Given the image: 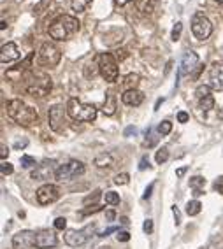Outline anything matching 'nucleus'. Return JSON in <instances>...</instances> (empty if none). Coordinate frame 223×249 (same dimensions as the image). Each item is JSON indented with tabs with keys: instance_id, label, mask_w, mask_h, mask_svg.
Returning a JSON list of instances; mask_svg holds the SVG:
<instances>
[{
	"instance_id": "nucleus-1",
	"label": "nucleus",
	"mask_w": 223,
	"mask_h": 249,
	"mask_svg": "<svg viewBox=\"0 0 223 249\" xmlns=\"http://www.w3.org/2000/svg\"><path fill=\"white\" fill-rule=\"evenodd\" d=\"M7 116L19 126H30L39 120V112L36 107L25 104L21 98H13L7 102Z\"/></svg>"
},
{
	"instance_id": "nucleus-2",
	"label": "nucleus",
	"mask_w": 223,
	"mask_h": 249,
	"mask_svg": "<svg viewBox=\"0 0 223 249\" xmlns=\"http://www.w3.org/2000/svg\"><path fill=\"white\" fill-rule=\"evenodd\" d=\"M81 28V23L74 16L69 14H62L56 19H53V23L49 25V37L55 40H67L69 37H72L74 34H77Z\"/></svg>"
},
{
	"instance_id": "nucleus-3",
	"label": "nucleus",
	"mask_w": 223,
	"mask_h": 249,
	"mask_svg": "<svg viewBox=\"0 0 223 249\" xmlns=\"http://www.w3.org/2000/svg\"><path fill=\"white\" fill-rule=\"evenodd\" d=\"M25 81H27L25 89L32 97H46L53 88V81L46 72H30Z\"/></svg>"
},
{
	"instance_id": "nucleus-4",
	"label": "nucleus",
	"mask_w": 223,
	"mask_h": 249,
	"mask_svg": "<svg viewBox=\"0 0 223 249\" xmlns=\"http://www.w3.org/2000/svg\"><path fill=\"white\" fill-rule=\"evenodd\" d=\"M67 114L71 120L83 121V123H92L97 118V107L92 104H85L77 98H69L67 102Z\"/></svg>"
},
{
	"instance_id": "nucleus-5",
	"label": "nucleus",
	"mask_w": 223,
	"mask_h": 249,
	"mask_svg": "<svg viewBox=\"0 0 223 249\" xmlns=\"http://www.w3.org/2000/svg\"><path fill=\"white\" fill-rule=\"evenodd\" d=\"M97 62H98V72H100V76H102L107 83H116L118 76H120L116 56L111 53H100L97 58Z\"/></svg>"
},
{
	"instance_id": "nucleus-6",
	"label": "nucleus",
	"mask_w": 223,
	"mask_h": 249,
	"mask_svg": "<svg viewBox=\"0 0 223 249\" xmlns=\"http://www.w3.org/2000/svg\"><path fill=\"white\" fill-rule=\"evenodd\" d=\"M62 60V51L55 42H44L37 51V62L42 67H56Z\"/></svg>"
},
{
	"instance_id": "nucleus-7",
	"label": "nucleus",
	"mask_w": 223,
	"mask_h": 249,
	"mask_svg": "<svg viewBox=\"0 0 223 249\" xmlns=\"http://www.w3.org/2000/svg\"><path fill=\"white\" fill-rule=\"evenodd\" d=\"M86 170L85 163L79 160H71L67 161V163L63 165H58V169H56V172H55V179L58 182H67V181H72V179L79 178V176H83Z\"/></svg>"
},
{
	"instance_id": "nucleus-8",
	"label": "nucleus",
	"mask_w": 223,
	"mask_h": 249,
	"mask_svg": "<svg viewBox=\"0 0 223 249\" xmlns=\"http://www.w3.org/2000/svg\"><path fill=\"white\" fill-rule=\"evenodd\" d=\"M67 107H63L62 104H56V106L49 107L48 111V123L49 128L60 134L65 128V123H67Z\"/></svg>"
},
{
	"instance_id": "nucleus-9",
	"label": "nucleus",
	"mask_w": 223,
	"mask_h": 249,
	"mask_svg": "<svg viewBox=\"0 0 223 249\" xmlns=\"http://www.w3.org/2000/svg\"><path fill=\"white\" fill-rule=\"evenodd\" d=\"M93 231H95V225H88L83 230H65L63 240L71 248H81V246H85L88 242L90 237H92L90 233H93Z\"/></svg>"
},
{
	"instance_id": "nucleus-10",
	"label": "nucleus",
	"mask_w": 223,
	"mask_h": 249,
	"mask_svg": "<svg viewBox=\"0 0 223 249\" xmlns=\"http://www.w3.org/2000/svg\"><path fill=\"white\" fill-rule=\"evenodd\" d=\"M192 34L195 36V39L205 40L209 39L213 34V25L202 13H197L192 19Z\"/></svg>"
},
{
	"instance_id": "nucleus-11",
	"label": "nucleus",
	"mask_w": 223,
	"mask_h": 249,
	"mask_svg": "<svg viewBox=\"0 0 223 249\" xmlns=\"http://www.w3.org/2000/svg\"><path fill=\"white\" fill-rule=\"evenodd\" d=\"M60 188L56 186V184H42V186L39 188L36 192V196H37V202H39L40 205H49L53 204V202H56L60 198Z\"/></svg>"
},
{
	"instance_id": "nucleus-12",
	"label": "nucleus",
	"mask_w": 223,
	"mask_h": 249,
	"mask_svg": "<svg viewBox=\"0 0 223 249\" xmlns=\"http://www.w3.org/2000/svg\"><path fill=\"white\" fill-rule=\"evenodd\" d=\"M56 169L58 167H56V161L55 160H44L30 172V179H34V181H48L51 176H55Z\"/></svg>"
},
{
	"instance_id": "nucleus-13",
	"label": "nucleus",
	"mask_w": 223,
	"mask_h": 249,
	"mask_svg": "<svg viewBox=\"0 0 223 249\" xmlns=\"http://www.w3.org/2000/svg\"><path fill=\"white\" fill-rule=\"evenodd\" d=\"M195 67H199V54L195 51H186L181 58V63H179L178 69V79L183 76H190Z\"/></svg>"
},
{
	"instance_id": "nucleus-14",
	"label": "nucleus",
	"mask_w": 223,
	"mask_h": 249,
	"mask_svg": "<svg viewBox=\"0 0 223 249\" xmlns=\"http://www.w3.org/2000/svg\"><path fill=\"white\" fill-rule=\"evenodd\" d=\"M58 244V239L51 230H39L36 231V244L34 248L37 249H53Z\"/></svg>"
},
{
	"instance_id": "nucleus-15",
	"label": "nucleus",
	"mask_w": 223,
	"mask_h": 249,
	"mask_svg": "<svg viewBox=\"0 0 223 249\" xmlns=\"http://www.w3.org/2000/svg\"><path fill=\"white\" fill-rule=\"evenodd\" d=\"M36 244V231L21 230L13 237V248L14 249H28L34 248Z\"/></svg>"
},
{
	"instance_id": "nucleus-16",
	"label": "nucleus",
	"mask_w": 223,
	"mask_h": 249,
	"mask_svg": "<svg viewBox=\"0 0 223 249\" xmlns=\"http://www.w3.org/2000/svg\"><path fill=\"white\" fill-rule=\"evenodd\" d=\"M209 86L213 89L223 91V63L214 62L209 67Z\"/></svg>"
},
{
	"instance_id": "nucleus-17",
	"label": "nucleus",
	"mask_w": 223,
	"mask_h": 249,
	"mask_svg": "<svg viewBox=\"0 0 223 249\" xmlns=\"http://www.w3.org/2000/svg\"><path fill=\"white\" fill-rule=\"evenodd\" d=\"M19 54L21 53H19L18 46L14 44V42H7V44H4L2 49H0V62L11 63V62H14V60H18Z\"/></svg>"
},
{
	"instance_id": "nucleus-18",
	"label": "nucleus",
	"mask_w": 223,
	"mask_h": 249,
	"mask_svg": "<svg viewBox=\"0 0 223 249\" xmlns=\"http://www.w3.org/2000/svg\"><path fill=\"white\" fill-rule=\"evenodd\" d=\"M121 102L125 104V106L137 107L144 102V93L143 91H139L137 88L135 89H125L123 95H121Z\"/></svg>"
},
{
	"instance_id": "nucleus-19",
	"label": "nucleus",
	"mask_w": 223,
	"mask_h": 249,
	"mask_svg": "<svg viewBox=\"0 0 223 249\" xmlns=\"http://www.w3.org/2000/svg\"><path fill=\"white\" fill-rule=\"evenodd\" d=\"M93 165L98 167V169H111L112 165H114V156L111 153H100V155L95 156Z\"/></svg>"
},
{
	"instance_id": "nucleus-20",
	"label": "nucleus",
	"mask_w": 223,
	"mask_h": 249,
	"mask_svg": "<svg viewBox=\"0 0 223 249\" xmlns=\"http://www.w3.org/2000/svg\"><path fill=\"white\" fill-rule=\"evenodd\" d=\"M102 112L106 116H112L116 112V95L112 93V91H107L106 102L102 106Z\"/></svg>"
},
{
	"instance_id": "nucleus-21",
	"label": "nucleus",
	"mask_w": 223,
	"mask_h": 249,
	"mask_svg": "<svg viewBox=\"0 0 223 249\" xmlns=\"http://www.w3.org/2000/svg\"><path fill=\"white\" fill-rule=\"evenodd\" d=\"M137 11H141L143 14H151L153 13V2L151 0H134Z\"/></svg>"
},
{
	"instance_id": "nucleus-22",
	"label": "nucleus",
	"mask_w": 223,
	"mask_h": 249,
	"mask_svg": "<svg viewBox=\"0 0 223 249\" xmlns=\"http://www.w3.org/2000/svg\"><path fill=\"white\" fill-rule=\"evenodd\" d=\"M186 214L188 216H197V214H201V211H202V204L199 200H190L186 204Z\"/></svg>"
},
{
	"instance_id": "nucleus-23",
	"label": "nucleus",
	"mask_w": 223,
	"mask_h": 249,
	"mask_svg": "<svg viewBox=\"0 0 223 249\" xmlns=\"http://www.w3.org/2000/svg\"><path fill=\"white\" fill-rule=\"evenodd\" d=\"M199 109L204 111V112L214 109V97L213 95H209V97H205V98H201V100H199Z\"/></svg>"
},
{
	"instance_id": "nucleus-24",
	"label": "nucleus",
	"mask_w": 223,
	"mask_h": 249,
	"mask_svg": "<svg viewBox=\"0 0 223 249\" xmlns=\"http://www.w3.org/2000/svg\"><path fill=\"white\" fill-rule=\"evenodd\" d=\"M92 2H93V0H72L71 7H72L74 13H83V11H85Z\"/></svg>"
},
{
	"instance_id": "nucleus-25",
	"label": "nucleus",
	"mask_w": 223,
	"mask_h": 249,
	"mask_svg": "<svg viewBox=\"0 0 223 249\" xmlns=\"http://www.w3.org/2000/svg\"><path fill=\"white\" fill-rule=\"evenodd\" d=\"M137 85H139L137 74H129V76H125V79H123V86H125L127 89H135Z\"/></svg>"
},
{
	"instance_id": "nucleus-26",
	"label": "nucleus",
	"mask_w": 223,
	"mask_h": 249,
	"mask_svg": "<svg viewBox=\"0 0 223 249\" xmlns=\"http://www.w3.org/2000/svg\"><path fill=\"white\" fill-rule=\"evenodd\" d=\"M155 160H156V163H158V165L165 163V161L169 160V149H167V147H160V149L156 151V155H155Z\"/></svg>"
},
{
	"instance_id": "nucleus-27",
	"label": "nucleus",
	"mask_w": 223,
	"mask_h": 249,
	"mask_svg": "<svg viewBox=\"0 0 223 249\" xmlns=\"http://www.w3.org/2000/svg\"><path fill=\"white\" fill-rule=\"evenodd\" d=\"M19 163H21V167L23 169H36L37 167V161H36V158H32V156H28V155H23L21 158H19Z\"/></svg>"
},
{
	"instance_id": "nucleus-28",
	"label": "nucleus",
	"mask_w": 223,
	"mask_h": 249,
	"mask_svg": "<svg viewBox=\"0 0 223 249\" xmlns=\"http://www.w3.org/2000/svg\"><path fill=\"white\" fill-rule=\"evenodd\" d=\"M104 198H106V204H109V205L120 204V193H116V192H106L104 193Z\"/></svg>"
},
{
	"instance_id": "nucleus-29",
	"label": "nucleus",
	"mask_w": 223,
	"mask_h": 249,
	"mask_svg": "<svg viewBox=\"0 0 223 249\" xmlns=\"http://www.w3.org/2000/svg\"><path fill=\"white\" fill-rule=\"evenodd\" d=\"M211 86L209 85H202V86H199V88L195 89V95H197V98L201 100V98H205V97H209L211 95Z\"/></svg>"
},
{
	"instance_id": "nucleus-30",
	"label": "nucleus",
	"mask_w": 223,
	"mask_h": 249,
	"mask_svg": "<svg viewBox=\"0 0 223 249\" xmlns=\"http://www.w3.org/2000/svg\"><path fill=\"white\" fill-rule=\"evenodd\" d=\"M156 130H158V134H160V135H169L170 132H172V123L165 120V121H162V123L158 124V128H156Z\"/></svg>"
},
{
	"instance_id": "nucleus-31",
	"label": "nucleus",
	"mask_w": 223,
	"mask_h": 249,
	"mask_svg": "<svg viewBox=\"0 0 223 249\" xmlns=\"http://www.w3.org/2000/svg\"><path fill=\"white\" fill-rule=\"evenodd\" d=\"M100 196H102V192H100V190H97V192H93L92 195L85 196V200H83V204H85V205H88V204L97 205V202H98V198H100Z\"/></svg>"
},
{
	"instance_id": "nucleus-32",
	"label": "nucleus",
	"mask_w": 223,
	"mask_h": 249,
	"mask_svg": "<svg viewBox=\"0 0 223 249\" xmlns=\"http://www.w3.org/2000/svg\"><path fill=\"white\" fill-rule=\"evenodd\" d=\"M205 184V179L201 178V176H195V178L190 179V188H193V190H201V188H204Z\"/></svg>"
},
{
	"instance_id": "nucleus-33",
	"label": "nucleus",
	"mask_w": 223,
	"mask_h": 249,
	"mask_svg": "<svg viewBox=\"0 0 223 249\" xmlns=\"http://www.w3.org/2000/svg\"><path fill=\"white\" fill-rule=\"evenodd\" d=\"M181 32H183V23L181 21H178L174 25V28H172V34H170V39L174 40H179V37H181Z\"/></svg>"
},
{
	"instance_id": "nucleus-34",
	"label": "nucleus",
	"mask_w": 223,
	"mask_h": 249,
	"mask_svg": "<svg viewBox=\"0 0 223 249\" xmlns=\"http://www.w3.org/2000/svg\"><path fill=\"white\" fill-rule=\"evenodd\" d=\"M130 181V176L127 172H121L118 174L116 178H114V184H118V186H123V184H129Z\"/></svg>"
},
{
	"instance_id": "nucleus-35",
	"label": "nucleus",
	"mask_w": 223,
	"mask_h": 249,
	"mask_svg": "<svg viewBox=\"0 0 223 249\" xmlns=\"http://www.w3.org/2000/svg\"><path fill=\"white\" fill-rule=\"evenodd\" d=\"M102 211V207L100 205H92V207H88V209H83L79 213V216H88V214H95V213H100Z\"/></svg>"
},
{
	"instance_id": "nucleus-36",
	"label": "nucleus",
	"mask_w": 223,
	"mask_h": 249,
	"mask_svg": "<svg viewBox=\"0 0 223 249\" xmlns=\"http://www.w3.org/2000/svg\"><path fill=\"white\" fill-rule=\"evenodd\" d=\"M0 170H2V176H9V174L14 172V167L9 163V161H4L2 167H0Z\"/></svg>"
},
{
	"instance_id": "nucleus-37",
	"label": "nucleus",
	"mask_w": 223,
	"mask_h": 249,
	"mask_svg": "<svg viewBox=\"0 0 223 249\" xmlns=\"http://www.w3.org/2000/svg\"><path fill=\"white\" fill-rule=\"evenodd\" d=\"M116 239H118V242H129L130 233L125 230H120V231H116Z\"/></svg>"
},
{
	"instance_id": "nucleus-38",
	"label": "nucleus",
	"mask_w": 223,
	"mask_h": 249,
	"mask_svg": "<svg viewBox=\"0 0 223 249\" xmlns=\"http://www.w3.org/2000/svg\"><path fill=\"white\" fill-rule=\"evenodd\" d=\"M55 228H56V230H65V228H67V219L56 218L55 219Z\"/></svg>"
},
{
	"instance_id": "nucleus-39",
	"label": "nucleus",
	"mask_w": 223,
	"mask_h": 249,
	"mask_svg": "<svg viewBox=\"0 0 223 249\" xmlns=\"http://www.w3.org/2000/svg\"><path fill=\"white\" fill-rule=\"evenodd\" d=\"M143 230L146 231V233H151L153 231V219H146V221H144Z\"/></svg>"
},
{
	"instance_id": "nucleus-40",
	"label": "nucleus",
	"mask_w": 223,
	"mask_h": 249,
	"mask_svg": "<svg viewBox=\"0 0 223 249\" xmlns=\"http://www.w3.org/2000/svg\"><path fill=\"white\" fill-rule=\"evenodd\" d=\"M188 120H190L188 112H185V111H179L178 112V121H179V123H186Z\"/></svg>"
},
{
	"instance_id": "nucleus-41",
	"label": "nucleus",
	"mask_w": 223,
	"mask_h": 249,
	"mask_svg": "<svg viewBox=\"0 0 223 249\" xmlns=\"http://www.w3.org/2000/svg\"><path fill=\"white\" fill-rule=\"evenodd\" d=\"M28 144L27 139H18L16 142H14V149H21V147H25Z\"/></svg>"
},
{
	"instance_id": "nucleus-42",
	"label": "nucleus",
	"mask_w": 223,
	"mask_h": 249,
	"mask_svg": "<svg viewBox=\"0 0 223 249\" xmlns=\"http://www.w3.org/2000/svg\"><path fill=\"white\" fill-rule=\"evenodd\" d=\"M0 156H2V160H5V158L9 156V149H7V146H5V144H2V146H0Z\"/></svg>"
},
{
	"instance_id": "nucleus-43",
	"label": "nucleus",
	"mask_w": 223,
	"mask_h": 249,
	"mask_svg": "<svg viewBox=\"0 0 223 249\" xmlns=\"http://www.w3.org/2000/svg\"><path fill=\"white\" fill-rule=\"evenodd\" d=\"M214 188L218 190V193H222L223 195V178H218V181L214 182Z\"/></svg>"
},
{
	"instance_id": "nucleus-44",
	"label": "nucleus",
	"mask_w": 223,
	"mask_h": 249,
	"mask_svg": "<svg viewBox=\"0 0 223 249\" xmlns=\"http://www.w3.org/2000/svg\"><path fill=\"white\" fill-rule=\"evenodd\" d=\"M153 188H155V184H149V186L146 188V192H144V195H143V198H144V200H148V198H149V196H151Z\"/></svg>"
},
{
	"instance_id": "nucleus-45",
	"label": "nucleus",
	"mask_w": 223,
	"mask_h": 249,
	"mask_svg": "<svg viewBox=\"0 0 223 249\" xmlns=\"http://www.w3.org/2000/svg\"><path fill=\"white\" fill-rule=\"evenodd\" d=\"M114 218H116V213H114L112 209L107 211V213H106V219H107V221H114Z\"/></svg>"
},
{
	"instance_id": "nucleus-46",
	"label": "nucleus",
	"mask_w": 223,
	"mask_h": 249,
	"mask_svg": "<svg viewBox=\"0 0 223 249\" xmlns=\"http://www.w3.org/2000/svg\"><path fill=\"white\" fill-rule=\"evenodd\" d=\"M112 231H120V230H118L116 227H111V228H107V230H104L102 233H100V235H98V237H107V235H109V233H112Z\"/></svg>"
},
{
	"instance_id": "nucleus-47",
	"label": "nucleus",
	"mask_w": 223,
	"mask_h": 249,
	"mask_svg": "<svg viewBox=\"0 0 223 249\" xmlns=\"http://www.w3.org/2000/svg\"><path fill=\"white\" fill-rule=\"evenodd\" d=\"M172 213H174V218H176V225H179L181 223V214H179V211H178V207H172Z\"/></svg>"
},
{
	"instance_id": "nucleus-48",
	"label": "nucleus",
	"mask_w": 223,
	"mask_h": 249,
	"mask_svg": "<svg viewBox=\"0 0 223 249\" xmlns=\"http://www.w3.org/2000/svg\"><path fill=\"white\" fill-rule=\"evenodd\" d=\"M148 167H149V160H148L146 156H144L143 160H141V165H139V169L144 170V169H148Z\"/></svg>"
},
{
	"instance_id": "nucleus-49",
	"label": "nucleus",
	"mask_w": 223,
	"mask_h": 249,
	"mask_svg": "<svg viewBox=\"0 0 223 249\" xmlns=\"http://www.w3.org/2000/svg\"><path fill=\"white\" fill-rule=\"evenodd\" d=\"M186 167H181V169H178V170H176V176H178V178H183V176H185V172H186Z\"/></svg>"
},
{
	"instance_id": "nucleus-50",
	"label": "nucleus",
	"mask_w": 223,
	"mask_h": 249,
	"mask_svg": "<svg viewBox=\"0 0 223 249\" xmlns=\"http://www.w3.org/2000/svg\"><path fill=\"white\" fill-rule=\"evenodd\" d=\"M116 2V5H120V7H123V5H127L129 2H132V0H114Z\"/></svg>"
},
{
	"instance_id": "nucleus-51",
	"label": "nucleus",
	"mask_w": 223,
	"mask_h": 249,
	"mask_svg": "<svg viewBox=\"0 0 223 249\" xmlns=\"http://www.w3.org/2000/svg\"><path fill=\"white\" fill-rule=\"evenodd\" d=\"M132 132H134V134H135V128H134V126H129V128L125 130V135H130V134H132Z\"/></svg>"
},
{
	"instance_id": "nucleus-52",
	"label": "nucleus",
	"mask_w": 223,
	"mask_h": 249,
	"mask_svg": "<svg viewBox=\"0 0 223 249\" xmlns=\"http://www.w3.org/2000/svg\"><path fill=\"white\" fill-rule=\"evenodd\" d=\"M162 102H164V98H158V100H156V104H155V111L162 106Z\"/></svg>"
},
{
	"instance_id": "nucleus-53",
	"label": "nucleus",
	"mask_w": 223,
	"mask_h": 249,
	"mask_svg": "<svg viewBox=\"0 0 223 249\" xmlns=\"http://www.w3.org/2000/svg\"><path fill=\"white\" fill-rule=\"evenodd\" d=\"M201 195H204L202 190H193V196H201Z\"/></svg>"
},
{
	"instance_id": "nucleus-54",
	"label": "nucleus",
	"mask_w": 223,
	"mask_h": 249,
	"mask_svg": "<svg viewBox=\"0 0 223 249\" xmlns=\"http://www.w3.org/2000/svg\"><path fill=\"white\" fill-rule=\"evenodd\" d=\"M120 221L123 223V225H129V218H121Z\"/></svg>"
},
{
	"instance_id": "nucleus-55",
	"label": "nucleus",
	"mask_w": 223,
	"mask_h": 249,
	"mask_svg": "<svg viewBox=\"0 0 223 249\" xmlns=\"http://www.w3.org/2000/svg\"><path fill=\"white\" fill-rule=\"evenodd\" d=\"M216 2H218V4H223V0H216Z\"/></svg>"
},
{
	"instance_id": "nucleus-56",
	"label": "nucleus",
	"mask_w": 223,
	"mask_h": 249,
	"mask_svg": "<svg viewBox=\"0 0 223 249\" xmlns=\"http://www.w3.org/2000/svg\"><path fill=\"white\" fill-rule=\"evenodd\" d=\"M100 249H107V248H100Z\"/></svg>"
}]
</instances>
